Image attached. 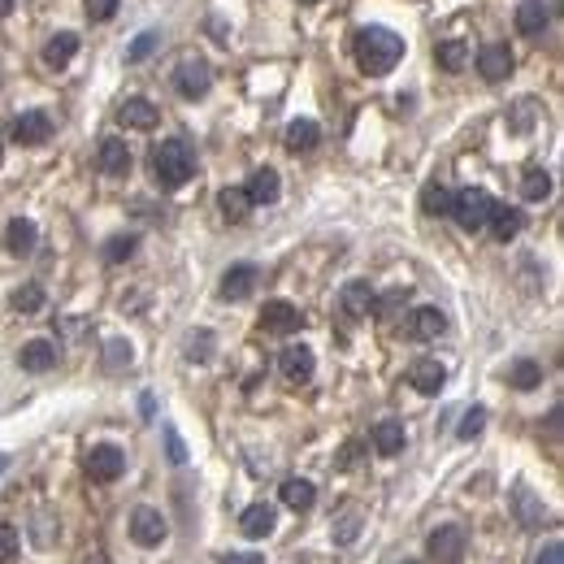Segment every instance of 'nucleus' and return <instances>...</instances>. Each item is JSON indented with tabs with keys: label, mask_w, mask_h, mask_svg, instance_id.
<instances>
[{
	"label": "nucleus",
	"mask_w": 564,
	"mask_h": 564,
	"mask_svg": "<svg viewBox=\"0 0 564 564\" xmlns=\"http://www.w3.org/2000/svg\"><path fill=\"white\" fill-rule=\"evenodd\" d=\"M18 547H22L18 530H13V526H0V564L13 560V556H18Z\"/></svg>",
	"instance_id": "58836bf2"
},
{
	"label": "nucleus",
	"mask_w": 564,
	"mask_h": 564,
	"mask_svg": "<svg viewBox=\"0 0 564 564\" xmlns=\"http://www.w3.org/2000/svg\"><path fill=\"white\" fill-rule=\"evenodd\" d=\"M299 4H317V0H299Z\"/></svg>",
	"instance_id": "3c124183"
},
{
	"label": "nucleus",
	"mask_w": 564,
	"mask_h": 564,
	"mask_svg": "<svg viewBox=\"0 0 564 564\" xmlns=\"http://www.w3.org/2000/svg\"><path fill=\"white\" fill-rule=\"evenodd\" d=\"M491 208H495V200L486 196L482 187H465L461 196H452V217H456L465 231H482L486 217H491Z\"/></svg>",
	"instance_id": "7ed1b4c3"
},
{
	"label": "nucleus",
	"mask_w": 564,
	"mask_h": 564,
	"mask_svg": "<svg viewBox=\"0 0 564 564\" xmlns=\"http://www.w3.org/2000/svg\"><path fill=\"white\" fill-rule=\"evenodd\" d=\"M4 248L13 252V257H27L35 248V222L31 217H13L9 222V231H4Z\"/></svg>",
	"instance_id": "393cba45"
},
{
	"label": "nucleus",
	"mask_w": 564,
	"mask_h": 564,
	"mask_svg": "<svg viewBox=\"0 0 564 564\" xmlns=\"http://www.w3.org/2000/svg\"><path fill=\"white\" fill-rule=\"evenodd\" d=\"M369 443H373V452H378V456H399V452H404V443H408V434H404L399 421H378L373 434H369Z\"/></svg>",
	"instance_id": "412c9836"
},
{
	"label": "nucleus",
	"mask_w": 564,
	"mask_h": 564,
	"mask_svg": "<svg viewBox=\"0 0 564 564\" xmlns=\"http://www.w3.org/2000/svg\"><path fill=\"white\" fill-rule=\"evenodd\" d=\"M430 556L438 564H456L465 556V530L461 526H438L430 534Z\"/></svg>",
	"instance_id": "1a4fd4ad"
},
{
	"label": "nucleus",
	"mask_w": 564,
	"mask_h": 564,
	"mask_svg": "<svg viewBox=\"0 0 564 564\" xmlns=\"http://www.w3.org/2000/svg\"><path fill=\"white\" fill-rule=\"evenodd\" d=\"M100 169L109 174V178H122V174H131V148H127V139H118V135H109V139H100Z\"/></svg>",
	"instance_id": "f8f14e48"
},
{
	"label": "nucleus",
	"mask_w": 564,
	"mask_h": 564,
	"mask_svg": "<svg viewBox=\"0 0 564 564\" xmlns=\"http://www.w3.org/2000/svg\"><path fill=\"white\" fill-rule=\"evenodd\" d=\"M166 452L174 465H187V443H183V434L174 430V426H166Z\"/></svg>",
	"instance_id": "ea45409f"
},
{
	"label": "nucleus",
	"mask_w": 564,
	"mask_h": 564,
	"mask_svg": "<svg viewBox=\"0 0 564 564\" xmlns=\"http://www.w3.org/2000/svg\"><path fill=\"white\" fill-rule=\"evenodd\" d=\"M521 196L530 200V204H543V200L552 196V174H547V169H530V174L521 178Z\"/></svg>",
	"instance_id": "7c9ffc66"
},
{
	"label": "nucleus",
	"mask_w": 564,
	"mask_h": 564,
	"mask_svg": "<svg viewBox=\"0 0 564 564\" xmlns=\"http://www.w3.org/2000/svg\"><path fill=\"white\" fill-rule=\"evenodd\" d=\"M187 356H192V361H208V356H213V334L208 331L192 334V339H187Z\"/></svg>",
	"instance_id": "4c0bfd02"
},
{
	"label": "nucleus",
	"mask_w": 564,
	"mask_h": 564,
	"mask_svg": "<svg viewBox=\"0 0 564 564\" xmlns=\"http://www.w3.org/2000/svg\"><path fill=\"white\" fill-rule=\"evenodd\" d=\"M278 369H282V378H287L291 387H304V382L313 378V369H317V356H313V347L291 343V347L278 356Z\"/></svg>",
	"instance_id": "0eeeda50"
},
{
	"label": "nucleus",
	"mask_w": 564,
	"mask_h": 564,
	"mask_svg": "<svg viewBox=\"0 0 564 564\" xmlns=\"http://www.w3.org/2000/svg\"><path fill=\"white\" fill-rule=\"evenodd\" d=\"M83 4H87V18H96V22H109L118 13V0H83Z\"/></svg>",
	"instance_id": "79ce46f5"
},
{
	"label": "nucleus",
	"mask_w": 564,
	"mask_h": 564,
	"mask_svg": "<svg viewBox=\"0 0 564 564\" xmlns=\"http://www.w3.org/2000/svg\"><path fill=\"white\" fill-rule=\"evenodd\" d=\"M434 61L447 69V74H461V69L469 66V48L461 44V39H447V44H438V48H434Z\"/></svg>",
	"instance_id": "c85d7f7f"
},
{
	"label": "nucleus",
	"mask_w": 564,
	"mask_h": 564,
	"mask_svg": "<svg viewBox=\"0 0 564 564\" xmlns=\"http://www.w3.org/2000/svg\"><path fill=\"white\" fill-rule=\"evenodd\" d=\"M217 208L226 213V222H248V213H252V200H248V192H243V187H222Z\"/></svg>",
	"instance_id": "cd10ccee"
},
{
	"label": "nucleus",
	"mask_w": 564,
	"mask_h": 564,
	"mask_svg": "<svg viewBox=\"0 0 564 564\" xmlns=\"http://www.w3.org/2000/svg\"><path fill=\"white\" fill-rule=\"evenodd\" d=\"M552 27V4L547 0H521V9H517V31L534 39V35H543Z\"/></svg>",
	"instance_id": "2eb2a0df"
},
{
	"label": "nucleus",
	"mask_w": 564,
	"mask_h": 564,
	"mask_svg": "<svg viewBox=\"0 0 564 564\" xmlns=\"http://www.w3.org/2000/svg\"><path fill=\"white\" fill-rule=\"evenodd\" d=\"M322 143V127L313 122V118H296L291 127H287V148L291 152H313Z\"/></svg>",
	"instance_id": "b1692460"
},
{
	"label": "nucleus",
	"mask_w": 564,
	"mask_h": 564,
	"mask_svg": "<svg viewBox=\"0 0 564 564\" xmlns=\"http://www.w3.org/2000/svg\"><path fill=\"white\" fill-rule=\"evenodd\" d=\"M508 382H512L517 391H534V387L543 382V365H538V361H530V356H526V361H512V369H508Z\"/></svg>",
	"instance_id": "c756f323"
},
{
	"label": "nucleus",
	"mask_w": 564,
	"mask_h": 564,
	"mask_svg": "<svg viewBox=\"0 0 564 564\" xmlns=\"http://www.w3.org/2000/svg\"><path fill=\"white\" fill-rule=\"evenodd\" d=\"M104 356H109V369H122V365H131V343H127V339H113Z\"/></svg>",
	"instance_id": "a19ab883"
},
{
	"label": "nucleus",
	"mask_w": 564,
	"mask_h": 564,
	"mask_svg": "<svg viewBox=\"0 0 564 564\" xmlns=\"http://www.w3.org/2000/svg\"><path fill=\"white\" fill-rule=\"evenodd\" d=\"M74 53H78V35L74 31H57L48 44H44V61L53 69H66L74 61Z\"/></svg>",
	"instance_id": "4be33fe9"
},
{
	"label": "nucleus",
	"mask_w": 564,
	"mask_h": 564,
	"mask_svg": "<svg viewBox=\"0 0 564 564\" xmlns=\"http://www.w3.org/2000/svg\"><path fill=\"white\" fill-rule=\"evenodd\" d=\"M248 200L252 204H278V196H282V178H278V169H257L252 178H248Z\"/></svg>",
	"instance_id": "6ab92c4d"
},
{
	"label": "nucleus",
	"mask_w": 564,
	"mask_h": 564,
	"mask_svg": "<svg viewBox=\"0 0 564 564\" xmlns=\"http://www.w3.org/2000/svg\"><path fill=\"white\" fill-rule=\"evenodd\" d=\"M192 174H196V157H192V148H187L183 139H166L161 148H152V178H157L166 192L183 187Z\"/></svg>",
	"instance_id": "f03ea898"
},
{
	"label": "nucleus",
	"mask_w": 564,
	"mask_h": 564,
	"mask_svg": "<svg viewBox=\"0 0 564 564\" xmlns=\"http://www.w3.org/2000/svg\"><path fill=\"white\" fill-rule=\"evenodd\" d=\"M421 208H426L430 217H443V213H452V192H447L443 183H426V192H421Z\"/></svg>",
	"instance_id": "2f4dec72"
},
{
	"label": "nucleus",
	"mask_w": 564,
	"mask_h": 564,
	"mask_svg": "<svg viewBox=\"0 0 564 564\" xmlns=\"http://www.w3.org/2000/svg\"><path fill=\"white\" fill-rule=\"evenodd\" d=\"M4 465H9V456H0V473H4Z\"/></svg>",
	"instance_id": "8fccbe9b"
},
{
	"label": "nucleus",
	"mask_w": 564,
	"mask_h": 564,
	"mask_svg": "<svg viewBox=\"0 0 564 564\" xmlns=\"http://www.w3.org/2000/svg\"><path fill=\"white\" fill-rule=\"evenodd\" d=\"M48 135H53V118H48V113H39V109H31V113H18V118L9 122V139H13V143H22V148L44 143Z\"/></svg>",
	"instance_id": "423d86ee"
},
{
	"label": "nucleus",
	"mask_w": 564,
	"mask_h": 564,
	"mask_svg": "<svg viewBox=\"0 0 564 564\" xmlns=\"http://www.w3.org/2000/svg\"><path fill=\"white\" fill-rule=\"evenodd\" d=\"M13 9V0H0V13H9Z\"/></svg>",
	"instance_id": "09e8293b"
},
{
	"label": "nucleus",
	"mask_w": 564,
	"mask_h": 564,
	"mask_svg": "<svg viewBox=\"0 0 564 564\" xmlns=\"http://www.w3.org/2000/svg\"><path fill=\"white\" fill-rule=\"evenodd\" d=\"M118 118H122V122H127L131 131H152L161 113H157V104H152V100L131 96V100H127V104H122V109H118Z\"/></svg>",
	"instance_id": "aec40b11"
},
{
	"label": "nucleus",
	"mask_w": 564,
	"mask_h": 564,
	"mask_svg": "<svg viewBox=\"0 0 564 564\" xmlns=\"http://www.w3.org/2000/svg\"><path fill=\"white\" fill-rule=\"evenodd\" d=\"M83 564H109V556H104V552H96V556H87Z\"/></svg>",
	"instance_id": "de8ad7c7"
},
{
	"label": "nucleus",
	"mask_w": 564,
	"mask_h": 564,
	"mask_svg": "<svg viewBox=\"0 0 564 564\" xmlns=\"http://www.w3.org/2000/svg\"><path fill=\"white\" fill-rule=\"evenodd\" d=\"M208 87H213V69L204 57H187V61H178L174 69V92L183 100H200L208 96Z\"/></svg>",
	"instance_id": "20e7f679"
},
{
	"label": "nucleus",
	"mask_w": 564,
	"mask_h": 564,
	"mask_svg": "<svg viewBox=\"0 0 564 564\" xmlns=\"http://www.w3.org/2000/svg\"><path fill=\"white\" fill-rule=\"evenodd\" d=\"M257 278H261V269L248 266V261H239V266H231L226 274H222V296L226 299H243L257 291Z\"/></svg>",
	"instance_id": "ddd939ff"
},
{
	"label": "nucleus",
	"mask_w": 564,
	"mask_h": 564,
	"mask_svg": "<svg viewBox=\"0 0 564 564\" xmlns=\"http://www.w3.org/2000/svg\"><path fill=\"white\" fill-rule=\"evenodd\" d=\"M538 564H564V543H547L543 556H538Z\"/></svg>",
	"instance_id": "37998d69"
},
{
	"label": "nucleus",
	"mask_w": 564,
	"mask_h": 564,
	"mask_svg": "<svg viewBox=\"0 0 564 564\" xmlns=\"http://www.w3.org/2000/svg\"><path fill=\"white\" fill-rule=\"evenodd\" d=\"M44 287H39V282H27V287H18V291H13V308H18V313H39V308H44Z\"/></svg>",
	"instance_id": "72a5a7b5"
},
{
	"label": "nucleus",
	"mask_w": 564,
	"mask_h": 564,
	"mask_svg": "<svg viewBox=\"0 0 564 564\" xmlns=\"http://www.w3.org/2000/svg\"><path fill=\"white\" fill-rule=\"evenodd\" d=\"M152 413H157L152 396H139V417H143V421H152Z\"/></svg>",
	"instance_id": "49530a36"
},
{
	"label": "nucleus",
	"mask_w": 564,
	"mask_h": 564,
	"mask_svg": "<svg viewBox=\"0 0 564 564\" xmlns=\"http://www.w3.org/2000/svg\"><path fill=\"white\" fill-rule=\"evenodd\" d=\"M18 365L27 369V373H48V369L57 365V347H53V339H31V343H22Z\"/></svg>",
	"instance_id": "dca6fc26"
},
{
	"label": "nucleus",
	"mask_w": 564,
	"mask_h": 564,
	"mask_svg": "<svg viewBox=\"0 0 564 564\" xmlns=\"http://www.w3.org/2000/svg\"><path fill=\"white\" fill-rule=\"evenodd\" d=\"M222 564H266V560H261L257 552H231V556H226Z\"/></svg>",
	"instance_id": "a18cd8bd"
},
{
	"label": "nucleus",
	"mask_w": 564,
	"mask_h": 564,
	"mask_svg": "<svg viewBox=\"0 0 564 564\" xmlns=\"http://www.w3.org/2000/svg\"><path fill=\"white\" fill-rule=\"evenodd\" d=\"M278 495H282V503H287V508L304 512V508H313V499H317V486H313L308 478H287Z\"/></svg>",
	"instance_id": "bb28decb"
},
{
	"label": "nucleus",
	"mask_w": 564,
	"mask_h": 564,
	"mask_svg": "<svg viewBox=\"0 0 564 564\" xmlns=\"http://www.w3.org/2000/svg\"><path fill=\"white\" fill-rule=\"evenodd\" d=\"M299 308L296 304H287V299H269L266 308H261V326H266L269 334H291L299 331Z\"/></svg>",
	"instance_id": "9d476101"
},
{
	"label": "nucleus",
	"mask_w": 564,
	"mask_h": 564,
	"mask_svg": "<svg viewBox=\"0 0 564 564\" xmlns=\"http://www.w3.org/2000/svg\"><path fill=\"white\" fill-rule=\"evenodd\" d=\"M274 526H278L274 503H248V508L239 512V530L248 534V538H266V534H274Z\"/></svg>",
	"instance_id": "4468645a"
},
{
	"label": "nucleus",
	"mask_w": 564,
	"mask_h": 564,
	"mask_svg": "<svg viewBox=\"0 0 564 564\" xmlns=\"http://www.w3.org/2000/svg\"><path fill=\"white\" fill-rule=\"evenodd\" d=\"M408 331L417 334V339H438V334L447 331V317H443L434 304H421V308H413V317H408Z\"/></svg>",
	"instance_id": "5701e85b"
},
{
	"label": "nucleus",
	"mask_w": 564,
	"mask_h": 564,
	"mask_svg": "<svg viewBox=\"0 0 564 564\" xmlns=\"http://www.w3.org/2000/svg\"><path fill=\"white\" fill-rule=\"evenodd\" d=\"M157 44H161V35H157V31L135 35V39H131V48H127V61H131V66H139V61H148Z\"/></svg>",
	"instance_id": "f704fd0d"
},
{
	"label": "nucleus",
	"mask_w": 564,
	"mask_h": 564,
	"mask_svg": "<svg viewBox=\"0 0 564 564\" xmlns=\"http://www.w3.org/2000/svg\"><path fill=\"white\" fill-rule=\"evenodd\" d=\"M122 469H127V456L118 443H96L87 452V478L92 482H113V478H122Z\"/></svg>",
	"instance_id": "39448f33"
},
{
	"label": "nucleus",
	"mask_w": 564,
	"mask_h": 564,
	"mask_svg": "<svg viewBox=\"0 0 564 564\" xmlns=\"http://www.w3.org/2000/svg\"><path fill=\"white\" fill-rule=\"evenodd\" d=\"M404 564H413V560H404Z\"/></svg>",
	"instance_id": "603ef678"
},
{
	"label": "nucleus",
	"mask_w": 564,
	"mask_h": 564,
	"mask_svg": "<svg viewBox=\"0 0 564 564\" xmlns=\"http://www.w3.org/2000/svg\"><path fill=\"white\" fill-rule=\"evenodd\" d=\"M131 538L139 547H157L166 538V517L157 508H135L131 512Z\"/></svg>",
	"instance_id": "6e6552de"
},
{
	"label": "nucleus",
	"mask_w": 564,
	"mask_h": 564,
	"mask_svg": "<svg viewBox=\"0 0 564 564\" xmlns=\"http://www.w3.org/2000/svg\"><path fill=\"white\" fill-rule=\"evenodd\" d=\"M135 248H139V234H113L109 243H104V261L109 266H122V261H131Z\"/></svg>",
	"instance_id": "473e14b6"
},
{
	"label": "nucleus",
	"mask_w": 564,
	"mask_h": 564,
	"mask_svg": "<svg viewBox=\"0 0 564 564\" xmlns=\"http://www.w3.org/2000/svg\"><path fill=\"white\" fill-rule=\"evenodd\" d=\"M482 426H486V408H469L465 417H461V430H456V438H478V434H482Z\"/></svg>",
	"instance_id": "e433bc0d"
},
{
	"label": "nucleus",
	"mask_w": 564,
	"mask_h": 564,
	"mask_svg": "<svg viewBox=\"0 0 564 564\" xmlns=\"http://www.w3.org/2000/svg\"><path fill=\"white\" fill-rule=\"evenodd\" d=\"M361 452H365L361 443H347V447L339 452V465H343V469H347V465H356V461H361Z\"/></svg>",
	"instance_id": "c03bdc74"
},
{
	"label": "nucleus",
	"mask_w": 564,
	"mask_h": 564,
	"mask_svg": "<svg viewBox=\"0 0 564 564\" xmlns=\"http://www.w3.org/2000/svg\"><path fill=\"white\" fill-rule=\"evenodd\" d=\"M486 226H491V234H495L499 243H508V239H517V234H521L526 213H521V208H512V204H495V208H491V217H486Z\"/></svg>",
	"instance_id": "a211bd4d"
},
{
	"label": "nucleus",
	"mask_w": 564,
	"mask_h": 564,
	"mask_svg": "<svg viewBox=\"0 0 564 564\" xmlns=\"http://www.w3.org/2000/svg\"><path fill=\"white\" fill-rule=\"evenodd\" d=\"M478 74H482L486 83H503V78L512 74V53H508V44H486V48L478 53Z\"/></svg>",
	"instance_id": "9b49d317"
},
{
	"label": "nucleus",
	"mask_w": 564,
	"mask_h": 564,
	"mask_svg": "<svg viewBox=\"0 0 564 564\" xmlns=\"http://www.w3.org/2000/svg\"><path fill=\"white\" fill-rule=\"evenodd\" d=\"M408 382H413V391H421V396H438L443 391V382H447V369L443 361H417V365L408 369Z\"/></svg>",
	"instance_id": "f3484780"
},
{
	"label": "nucleus",
	"mask_w": 564,
	"mask_h": 564,
	"mask_svg": "<svg viewBox=\"0 0 564 564\" xmlns=\"http://www.w3.org/2000/svg\"><path fill=\"white\" fill-rule=\"evenodd\" d=\"M339 304H343L347 317H365L369 308H373V287H369V282H347L343 296H339Z\"/></svg>",
	"instance_id": "a878e982"
},
{
	"label": "nucleus",
	"mask_w": 564,
	"mask_h": 564,
	"mask_svg": "<svg viewBox=\"0 0 564 564\" xmlns=\"http://www.w3.org/2000/svg\"><path fill=\"white\" fill-rule=\"evenodd\" d=\"M352 53H356V66L378 78V74H391L399 66L404 39L396 31H387V27H365V31H356V39H352Z\"/></svg>",
	"instance_id": "f257e3e1"
},
{
	"label": "nucleus",
	"mask_w": 564,
	"mask_h": 564,
	"mask_svg": "<svg viewBox=\"0 0 564 564\" xmlns=\"http://www.w3.org/2000/svg\"><path fill=\"white\" fill-rule=\"evenodd\" d=\"M356 534H361V512L352 508V512H343V521L334 526V543H339V547H347Z\"/></svg>",
	"instance_id": "c9c22d12"
}]
</instances>
